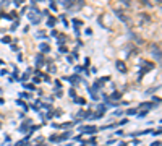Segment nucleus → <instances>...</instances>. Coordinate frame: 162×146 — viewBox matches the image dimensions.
Instances as JSON below:
<instances>
[{
	"label": "nucleus",
	"mask_w": 162,
	"mask_h": 146,
	"mask_svg": "<svg viewBox=\"0 0 162 146\" xmlns=\"http://www.w3.org/2000/svg\"><path fill=\"white\" fill-rule=\"evenodd\" d=\"M96 131H97V127H94V125H89V127L81 128V133H88V135H94Z\"/></svg>",
	"instance_id": "1"
},
{
	"label": "nucleus",
	"mask_w": 162,
	"mask_h": 146,
	"mask_svg": "<svg viewBox=\"0 0 162 146\" xmlns=\"http://www.w3.org/2000/svg\"><path fill=\"white\" fill-rule=\"evenodd\" d=\"M144 63H146V67H144V68H143L141 72H140V80L143 78V75H144V73H147L149 70L154 68V63H151V62H144Z\"/></svg>",
	"instance_id": "2"
},
{
	"label": "nucleus",
	"mask_w": 162,
	"mask_h": 146,
	"mask_svg": "<svg viewBox=\"0 0 162 146\" xmlns=\"http://www.w3.org/2000/svg\"><path fill=\"white\" fill-rule=\"evenodd\" d=\"M63 80H68V81H70L71 84H76V83L83 81V78H81L79 75H73V76H66V78H63Z\"/></svg>",
	"instance_id": "3"
},
{
	"label": "nucleus",
	"mask_w": 162,
	"mask_h": 146,
	"mask_svg": "<svg viewBox=\"0 0 162 146\" xmlns=\"http://www.w3.org/2000/svg\"><path fill=\"white\" fill-rule=\"evenodd\" d=\"M42 63H44V54H39L36 57V67H42Z\"/></svg>",
	"instance_id": "4"
},
{
	"label": "nucleus",
	"mask_w": 162,
	"mask_h": 146,
	"mask_svg": "<svg viewBox=\"0 0 162 146\" xmlns=\"http://www.w3.org/2000/svg\"><path fill=\"white\" fill-rule=\"evenodd\" d=\"M115 65H117V68H118V70H120V72H122V73H127L125 63H123V62H122V60H117V63H115Z\"/></svg>",
	"instance_id": "5"
},
{
	"label": "nucleus",
	"mask_w": 162,
	"mask_h": 146,
	"mask_svg": "<svg viewBox=\"0 0 162 146\" xmlns=\"http://www.w3.org/2000/svg\"><path fill=\"white\" fill-rule=\"evenodd\" d=\"M122 96H123V93H120V91H115V93H113L110 97H109V99H120Z\"/></svg>",
	"instance_id": "6"
},
{
	"label": "nucleus",
	"mask_w": 162,
	"mask_h": 146,
	"mask_svg": "<svg viewBox=\"0 0 162 146\" xmlns=\"http://www.w3.org/2000/svg\"><path fill=\"white\" fill-rule=\"evenodd\" d=\"M115 13H117V16L120 18L122 21H128V18H127L125 15H123V12H120V10H115Z\"/></svg>",
	"instance_id": "7"
},
{
	"label": "nucleus",
	"mask_w": 162,
	"mask_h": 146,
	"mask_svg": "<svg viewBox=\"0 0 162 146\" xmlns=\"http://www.w3.org/2000/svg\"><path fill=\"white\" fill-rule=\"evenodd\" d=\"M2 16L8 18V20H16V13L15 12H13V13H5V15H2Z\"/></svg>",
	"instance_id": "8"
},
{
	"label": "nucleus",
	"mask_w": 162,
	"mask_h": 146,
	"mask_svg": "<svg viewBox=\"0 0 162 146\" xmlns=\"http://www.w3.org/2000/svg\"><path fill=\"white\" fill-rule=\"evenodd\" d=\"M143 107L151 109V107H154V104H151V102H141V104H140V109H143Z\"/></svg>",
	"instance_id": "9"
},
{
	"label": "nucleus",
	"mask_w": 162,
	"mask_h": 146,
	"mask_svg": "<svg viewBox=\"0 0 162 146\" xmlns=\"http://www.w3.org/2000/svg\"><path fill=\"white\" fill-rule=\"evenodd\" d=\"M39 49L42 50V52H49V50H50V47L47 46V44H41V46H39Z\"/></svg>",
	"instance_id": "10"
},
{
	"label": "nucleus",
	"mask_w": 162,
	"mask_h": 146,
	"mask_svg": "<svg viewBox=\"0 0 162 146\" xmlns=\"http://www.w3.org/2000/svg\"><path fill=\"white\" fill-rule=\"evenodd\" d=\"M47 25H49V28H54V25H55V18L52 16V18H49V21H47Z\"/></svg>",
	"instance_id": "11"
},
{
	"label": "nucleus",
	"mask_w": 162,
	"mask_h": 146,
	"mask_svg": "<svg viewBox=\"0 0 162 146\" xmlns=\"http://www.w3.org/2000/svg\"><path fill=\"white\" fill-rule=\"evenodd\" d=\"M128 115H133V114H138V107L136 109H128V112H127Z\"/></svg>",
	"instance_id": "12"
},
{
	"label": "nucleus",
	"mask_w": 162,
	"mask_h": 146,
	"mask_svg": "<svg viewBox=\"0 0 162 146\" xmlns=\"http://www.w3.org/2000/svg\"><path fill=\"white\" fill-rule=\"evenodd\" d=\"M75 101L78 102V104H86V101H84L83 97H75Z\"/></svg>",
	"instance_id": "13"
},
{
	"label": "nucleus",
	"mask_w": 162,
	"mask_h": 146,
	"mask_svg": "<svg viewBox=\"0 0 162 146\" xmlns=\"http://www.w3.org/2000/svg\"><path fill=\"white\" fill-rule=\"evenodd\" d=\"M2 42H3V44H10V42H12V39H10V37H8V36H5V37H3V39H2Z\"/></svg>",
	"instance_id": "14"
},
{
	"label": "nucleus",
	"mask_w": 162,
	"mask_h": 146,
	"mask_svg": "<svg viewBox=\"0 0 162 146\" xmlns=\"http://www.w3.org/2000/svg\"><path fill=\"white\" fill-rule=\"evenodd\" d=\"M146 115H147V110H143V112L138 114V119H143V117H146Z\"/></svg>",
	"instance_id": "15"
},
{
	"label": "nucleus",
	"mask_w": 162,
	"mask_h": 146,
	"mask_svg": "<svg viewBox=\"0 0 162 146\" xmlns=\"http://www.w3.org/2000/svg\"><path fill=\"white\" fill-rule=\"evenodd\" d=\"M60 52H62V54H68V49L63 47V46H60Z\"/></svg>",
	"instance_id": "16"
},
{
	"label": "nucleus",
	"mask_w": 162,
	"mask_h": 146,
	"mask_svg": "<svg viewBox=\"0 0 162 146\" xmlns=\"http://www.w3.org/2000/svg\"><path fill=\"white\" fill-rule=\"evenodd\" d=\"M20 96H21V97H26V99H29L31 94H28V93H20Z\"/></svg>",
	"instance_id": "17"
},
{
	"label": "nucleus",
	"mask_w": 162,
	"mask_h": 146,
	"mask_svg": "<svg viewBox=\"0 0 162 146\" xmlns=\"http://www.w3.org/2000/svg\"><path fill=\"white\" fill-rule=\"evenodd\" d=\"M84 144H91V146H94V144H96V138L89 140V141H88V143H84Z\"/></svg>",
	"instance_id": "18"
},
{
	"label": "nucleus",
	"mask_w": 162,
	"mask_h": 146,
	"mask_svg": "<svg viewBox=\"0 0 162 146\" xmlns=\"http://www.w3.org/2000/svg\"><path fill=\"white\" fill-rule=\"evenodd\" d=\"M25 88H28V89H34V84H26V83H25Z\"/></svg>",
	"instance_id": "19"
},
{
	"label": "nucleus",
	"mask_w": 162,
	"mask_h": 146,
	"mask_svg": "<svg viewBox=\"0 0 162 146\" xmlns=\"http://www.w3.org/2000/svg\"><path fill=\"white\" fill-rule=\"evenodd\" d=\"M50 8H52V10H57V3H52L50 2Z\"/></svg>",
	"instance_id": "20"
},
{
	"label": "nucleus",
	"mask_w": 162,
	"mask_h": 146,
	"mask_svg": "<svg viewBox=\"0 0 162 146\" xmlns=\"http://www.w3.org/2000/svg\"><path fill=\"white\" fill-rule=\"evenodd\" d=\"M75 94H76V93H75V89H70V96H71V97H75Z\"/></svg>",
	"instance_id": "21"
},
{
	"label": "nucleus",
	"mask_w": 162,
	"mask_h": 146,
	"mask_svg": "<svg viewBox=\"0 0 162 146\" xmlns=\"http://www.w3.org/2000/svg\"><path fill=\"white\" fill-rule=\"evenodd\" d=\"M151 146H160V141H154V143H152Z\"/></svg>",
	"instance_id": "22"
},
{
	"label": "nucleus",
	"mask_w": 162,
	"mask_h": 146,
	"mask_svg": "<svg viewBox=\"0 0 162 146\" xmlns=\"http://www.w3.org/2000/svg\"><path fill=\"white\" fill-rule=\"evenodd\" d=\"M118 146H127V143H120V144H118Z\"/></svg>",
	"instance_id": "23"
},
{
	"label": "nucleus",
	"mask_w": 162,
	"mask_h": 146,
	"mask_svg": "<svg viewBox=\"0 0 162 146\" xmlns=\"http://www.w3.org/2000/svg\"><path fill=\"white\" fill-rule=\"evenodd\" d=\"M36 146H47V144H36Z\"/></svg>",
	"instance_id": "24"
},
{
	"label": "nucleus",
	"mask_w": 162,
	"mask_h": 146,
	"mask_svg": "<svg viewBox=\"0 0 162 146\" xmlns=\"http://www.w3.org/2000/svg\"><path fill=\"white\" fill-rule=\"evenodd\" d=\"M0 65H3V60H0Z\"/></svg>",
	"instance_id": "25"
}]
</instances>
